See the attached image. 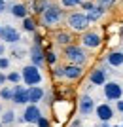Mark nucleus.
<instances>
[{"instance_id":"nucleus-1","label":"nucleus","mask_w":123,"mask_h":127,"mask_svg":"<svg viewBox=\"0 0 123 127\" xmlns=\"http://www.w3.org/2000/svg\"><path fill=\"white\" fill-rule=\"evenodd\" d=\"M63 17H64V11L61 10V6H57V4H49L48 8L42 11V23L46 27L59 25V23L63 21Z\"/></svg>"},{"instance_id":"nucleus-2","label":"nucleus","mask_w":123,"mask_h":127,"mask_svg":"<svg viewBox=\"0 0 123 127\" xmlns=\"http://www.w3.org/2000/svg\"><path fill=\"white\" fill-rule=\"evenodd\" d=\"M42 72H40V66L36 64H27L21 68V82H25L27 85H40L42 84Z\"/></svg>"},{"instance_id":"nucleus-3","label":"nucleus","mask_w":123,"mask_h":127,"mask_svg":"<svg viewBox=\"0 0 123 127\" xmlns=\"http://www.w3.org/2000/svg\"><path fill=\"white\" fill-rule=\"evenodd\" d=\"M64 57H66L68 63L81 64V66L87 63V53H85V49L80 48V46H72V44L64 46Z\"/></svg>"},{"instance_id":"nucleus-4","label":"nucleus","mask_w":123,"mask_h":127,"mask_svg":"<svg viewBox=\"0 0 123 127\" xmlns=\"http://www.w3.org/2000/svg\"><path fill=\"white\" fill-rule=\"evenodd\" d=\"M66 23H68V27L72 29V31H78V32H85L87 27H89V17H87V13H80V11H76V13H70L68 19H66Z\"/></svg>"},{"instance_id":"nucleus-5","label":"nucleus","mask_w":123,"mask_h":127,"mask_svg":"<svg viewBox=\"0 0 123 127\" xmlns=\"http://www.w3.org/2000/svg\"><path fill=\"white\" fill-rule=\"evenodd\" d=\"M40 118H42L40 106L34 104V102H28V106L25 108V112H23V116L17 118V122H19V123H36Z\"/></svg>"},{"instance_id":"nucleus-6","label":"nucleus","mask_w":123,"mask_h":127,"mask_svg":"<svg viewBox=\"0 0 123 127\" xmlns=\"http://www.w3.org/2000/svg\"><path fill=\"white\" fill-rule=\"evenodd\" d=\"M0 40H2L4 44L15 46V44L21 42V32L17 31L15 27H11V25H4V27H2V31H0Z\"/></svg>"},{"instance_id":"nucleus-7","label":"nucleus","mask_w":123,"mask_h":127,"mask_svg":"<svg viewBox=\"0 0 123 127\" xmlns=\"http://www.w3.org/2000/svg\"><path fill=\"white\" fill-rule=\"evenodd\" d=\"M104 97H106V101H118V99H121L123 97V87L119 82H114V80H110V82H104Z\"/></svg>"},{"instance_id":"nucleus-8","label":"nucleus","mask_w":123,"mask_h":127,"mask_svg":"<svg viewBox=\"0 0 123 127\" xmlns=\"http://www.w3.org/2000/svg\"><path fill=\"white\" fill-rule=\"evenodd\" d=\"M81 44L83 48H89V49H97L98 46L102 44V36L98 32H93V31H85L83 36H81Z\"/></svg>"},{"instance_id":"nucleus-9","label":"nucleus","mask_w":123,"mask_h":127,"mask_svg":"<svg viewBox=\"0 0 123 127\" xmlns=\"http://www.w3.org/2000/svg\"><path fill=\"white\" fill-rule=\"evenodd\" d=\"M78 110H80V116H91L93 112H95V101H93L91 97L87 95H81L80 97V102H78Z\"/></svg>"},{"instance_id":"nucleus-10","label":"nucleus","mask_w":123,"mask_h":127,"mask_svg":"<svg viewBox=\"0 0 123 127\" xmlns=\"http://www.w3.org/2000/svg\"><path fill=\"white\" fill-rule=\"evenodd\" d=\"M11 101L15 102V104H27L28 102V91L25 85H19L15 84L13 85V97H11Z\"/></svg>"},{"instance_id":"nucleus-11","label":"nucleus","mask_w":123,"mask_h":127,"mask_svg":"<svg viewBox=\"0 0 123 127\" xmlns=\"http://www.w3.org/2000/svg\"><path fill=\"white\" fill-rule=\"evenodd\" d=\"M95 114H97V118H98L100 122H110L114 118V108L108 104V102H102V104L95 106Z\"/></svg>"},{"instance_id":"nucleus-12","label":"nucleus","mask_w":123,"mask_h":127,"mask_svg":"<svg viewBox=\"0 0 123 127\" xmlns=\"http://www.w3.org/2000/svg\"><path fill=\"white\" fill-rule=\"evenodd\" d=\"M30 61H32V64H36V66H42V64L46 63L42 44H38V42L32 44V48H30Z\"/></svg>"},{"instance_id":"nucleus-13","label":"nucleus","mask_w":123,"mask_h":127,"mask_svg":"<svg viewBox=\"0 0 123 127\" xmlns=\"http://www.w3.org/2000/svg\"><path fill=\"white\" fill-rule=\"evenodd\" d=\"M106 76H108L106 66H98V68H95L91 74H89V82H91V85H104Z\"/></svg>"},{"instance_id":"nucleus-14","label":"nucleus","mask_w":123,"mask_h":127,"mask_svg":"<svg viewBox=\"0 0 123 127\" xmlns=\"http://www.w3.org/2000/svg\"><path fill=\"white\" fill-rule=\"evenodd\" d=\"M63 70H64V78L66 80H78V78H81V74H83L81 64H74V63L63 66Z\"/></svg>"},{"instance_id":"nucleus-15","label":"nucleus","mask_w":123,"mask_h":127,"mask_svg":"<svg viewBox=\"0 0 123 127\" xmlns=\"http://www.w3.org/2000/svg\"><path fill=\"white\" fill-rule=\"evenodd\" d=\"M27 91H28V102H34V104L44 101V97H46V91H44V87H40V85H28Z\"/></svg>"},{"instance_id":"nucleus-16","label":"nucleus","mask_w":123,"mask_h":127,"mask_svg":"<svg viewBox=\"0 0 123 127\" xmlns=\"http://www.w3.org/2000/svg\"><path fill=\"white\" fill-rule=\"evenodd\" d=\"M106 63L110 64V66H114V68H118V66H121L123 64V51H112L106 55Z\"/></svg>"},{"instance_id":"nucleus-17","label":"nucleus","mask_w":123,"mask_h":127,"mask_svg":"<svg viewBox=\"0 0 123 127\" xmlns=\"http://www.w3.org/2000/svg\"><path fill=\"white\" fill-rule=\"evenodd\" d=\"M10 11H11V15L17 17V19H23V17L28 15V10H27V6H25V4H11Z\"/></svg>"},{"instance_id":"nucleus-18","label":"nucleus","mask_w":123,"mask_h":127,"mask_svg":"<svg viewBox=\"0 0 123 127\" xmlns=\"http://www.w3.org/2000/svg\"><path fill=\"white\" fill-rule=\"evenodd\" d=\"M102 15H104V6H100V4L93 6L91 10L87 11V17H89V21H98Z\"/></svg>"},{"instance_id":"nucleus-19","label":"nucleus","mask_w":123,"mask_h":127,"mask_svg":"<svg viewBox=\"0 0 123 127\" xmlns=\"http://www.w3.org/2000/svg\"><path fill=\"white\" fill-rule=\"evenodd\" d=\"M55 42L61 44V46H68V44L72 42V36H70V32L59 31V32H55Z\"/></svg>"},{"instance_id":"nucleus-20","label":"nucleus","mask_w":123,"mask_h":127,"mask_svg":"<svg viewBox=\"0 0 123 127\" xmlns=\"http://www.w3.org/2000/svg\"><path fill=\"white\" fill-rule=\"evenodd\" d=\"M17 118H15V112L11 110H4L2 112V118H0V122H2V125H10V123H13Z\"/></svg>"},{"instance_id":"nucleus-21","label":"nucleus","mask_w":123,"mask_h":127,"mask_svg":"<svg viewBox=\"0 0 123 127\" xmlns=\"http://www.w3.org/2000/svg\"><path fill=\"white\" fill-rule=\"evenodd\" d=\"M49 4H51L49 0H34V2H32V11H34V13H40V15H42V11L46 10V8H48Z\"/></svg>"},{"instance_id":"nucleus-22","label":"nucleus","mask_w":123,"mask_h":127,"mask_svg":"<svg viewBox=\"0 0 123 127\" xmlns=\"http://www.w3.org/2000/svg\"><path fill=\"white\" fill-rule=\"evenodd\" d=\"M23 31L27 32H36V21L32 19V17H23Z\"/></svg>"},{"instance_id":"nucleus-23","label":"nucleus","mask_w":123,"mask_h":127,"mask_svg":"<svg viewBox=\"0 0 123 127\" xmlns=\"http://www.w3.org/2000/svg\"><path fill=\"white\" fill-rule=\"evenodd\" d=\"M13 97V87H2L0 89V99L2 101H11Z\"/></svg>"},{"instance_id":"nucleus-24","label":"nucleus","mask_w":123,"mask_h":127,"mask_svg":"<svg viewBox=\"0 0 123 127\" xmlns=\"http://www.w3.org/2000/svg\"><path fill=\"white\" fill-rule=\"evenodd\" d=\"M44 57H46V63L48 64L55 66V63H57V53L55 51H44Z\"/></svg>"},{"instance_id":"nucleus-25","label":"nucleus","mask_w":123,"mask_h":127,"mask_svg":"<svg viewBox=\"0 0 123 127\" xmlns=\"http://www.w3.org/2000/svg\"><path fill=\"white\" fill-rule=\"evenodd\" d=\"M8 82H11V84H19V82H21V72H15V70L10 72V74H8Z\"/></svg>"},{"instance_id":"nucleus-26","label":"nucleus","mask_w":123,"mask_h":127,"mask_svg":"<svg viewBox=\"0 0 123 127\" xmlns=\"http://www.w3.org/2000/svg\"><path fill=\"white\" fill-rule=\"evenodd\" d=\"M10 64H11V61L6 57V55L0 57V70H8V68H10Z\"/></svg>"},{"instance_id":"nucleus-27","label":"nucleus","mask_w":123,"mask_h":127,"mask_svg":"<svg viewBox=\"0 0 123 127\" xmlns=\"http://www.w3.org/2000/svg\"><path fill=\"white\" fill-rule=\"evenodd\" d=\"M36 125H38V127H49V120L42 116V118H40V120L36 122Z\"/></svg>"},{"instance_id":"nucleus-28","label":"nucleus","mask_w":123,"mask_h":127,"mask_svg":"<svg viewBox=\"0 0 123 127\" xmlns=\"http://www.w3.org/2000/svg\"><path fill=\"white\" fill-rule=\"evenodd\" d=\"M11 55H13V57L15 59H23V55H25V49H13V51H11Z\"/></svg>"},{"instance_id":"nucleus-29","label":"nucleus","mask_w":123,"mask_h":127,"mask_svg":"<svg viewBox=\"0 0 123 127\" xmlns=\"http://www.w3.org/2000/svg\"><path fill=\"white\" fill-rule=\"evenodd\" d=\"M53 76H55V78H64V70H63V66H57V68L53 70Z\"/></svg>"},{"instance_id":"nucleus-30","label":"nucleus","mask_w":123,"mask_h":127,"mask_svg":"<svg viewBox=\"0 0 123 127\" xmlns=\"http://www.w3.org/2000/svg\"><path fill=\"white\" fill-rule=\"evenodd\" d=\"M63 2V6H76V4H80L78 0H61Z\"/></svg>"},{"instance_id":"nucleus-31","label":"nucleus","mask_w":123,"mask_h":127,"mask_svg":"<svg viewBox=\"0 0 123 127\" xmlns=\"http://www.w3.org/2000/svg\"><path fill=\"white\" fill-rule=\"evenodd\" d=\"M116 110L123 114V101H121V99H118V101H116Z\"/></svg>"},{"instance_id":"nucleus-32","label":"nucleus","mask_w":123,"mask_h":127,"mask_svg":"<svg viewBox=\"0 0 123 127\" xmlns=\"http://www.w3.org/2000/svg\"><path fill=\"white\" fill-rule=\"evenodd\" d=\"M93 6H95V4H93V2H81V8H83V10H85V11H89V10H91V8H93Z\"/></svg>"},{"instance_id":"nucleus-33","label":"nucleus","mask_w":123,"mask_h":127,"mask_svg":"<svg viewBox=\"0 0 123 127\" xmlns=\"http://www.w3.org/2000/svg\"><path fill=\"white\" fill-rule=\"evenodd\" d=\"M97 2H98L100 6H104V8H106V6H112V4H114V0H97Z\"/></svg>"},{"instance_id":"nucleus-34","label":"nucleus","mask_w":123,"mask_h":127,"mask_svg":"<svg viewBox=\"0 0 123 127\" xmlns=\"http://www.w3.org/2000/svg\"><path fill=\"white\" fill-rule=\"evenodd\" d=\"M6 82H8V76H6L4 72H0V85H2V84H6Z\"/></svg>"},{"instance_id":"nucleus-35","label":"nucleus","mask_w":123,"mask_h":127,"mask_svg":"<svg viewBox=\"0 0 123 127\" xmlns=\"http://www.w3.org/2000/svg\"><path fill=\"white\" fill-rule=\"evenodd\" d=\"M8 10V4H6V0H0V11H6Z\"/></svg>"},{"instance_id":"nucleus-36","label":"nucleus","mask_w":123,"mask_h":127,"mask_svg":"<svg viewBox=\"0 0 123 127\" xmlns=\"http://www.w3.org/2000/svg\"><path fill=\"white\" fill-rule=\"evenodd\" d=\"M2 55H6V44L4 42H0V57Z\"/></svg>"},{"instance_id":"nucleus-37","label":"nucleus","mask_w":123,"mask_h":127,"mask_svg":"<svg viewBox=\"0 0 123 127\" xmlns=\"http://www.w3.org/2000/svg\"><path fill=\"white\" fill-rule=\"evenodd\" d=\"M100 127H110V125H108V122H102V125Z\"/></svg>"},{"instance_id":"nucleus-38","label":"nucleus","mask_w":123,"mask_h":127,"mask_svg":"<svg viewBox=\"0 0 123 127\" xmlns=\"http://www.w3.org/2000/svg\"><path fill=\"white\" fill-rule=\"evenodd\" d=\"M0 127H2V122H0Z\"/></svg>"},{"instance_id":"nucleus-39","label":"nucleus","mask_w":123,"mask_h":127,"mask_svg":"<svg viewBox=\"0 0 123 127\" xmlns=\"http://www.w3.org/2000/svg\"><path fill=\"white\" fill-rule=\"evenodd\" d=\"M0 31H2V27H0Z\"/></svg>"},{"instance_id":"nucleus-40","label":"nucleus","mask_w":123,"mask_h":127,"mask_svg":"<svg viewBox=\"0 0 123 127\" xmlns=\"http://www.w3.org/2000/svg\"><path fill=\"white\" fill-rule=\"evenodd\" d=\"M0 112H2V108H0Z\"/></svg>"},{"instance_id":"nucleus-41","label":"nucleus","mask_w":123,"mask_h":127,"mask_svg":"<svg viewBox=\"0 0 123 127\" xmlns=\"http://www.w3.org/2000/svg\"><path fill=\"white\" fill-rule=\"evenodd\" d=\"M78 2H81V0H78Z\"/></svg>"}]
</instances>
